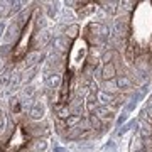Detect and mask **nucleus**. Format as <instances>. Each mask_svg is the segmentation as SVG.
<instances>
[{
	"mask_svg": "<svg viewBox=\"0 0 152 152\" xmlns=\"http://www.w3.org/2000/svg\"><path fill=\"white\" fill-rule=\"evenodd\" d=\"M75 20L56 41L49 98L61 134L100 139L124 105L152 83V58L135 44L132 2L76 4Z\"/></svg>",
	"mask_w": 152,
	"mask_h": 152,
	"instance_id": "f257e3e1",
	"label": "nucleus"
},
{
	"mask_svg": "<svg viewBox=\"0 0 152 152\" xmlns=\"http://www.w3.org/2000/svg\"><path fill=\"white\" fill-rule=\"evenodd\" d=\"M130 152H152V95L147 98L135 118Z\"/></svg>",
	"mask_w": 152,
	"mask_h": 152,
	"instance_id": "f03ea898",
	"label": "nucleus"
}]
</instances>
